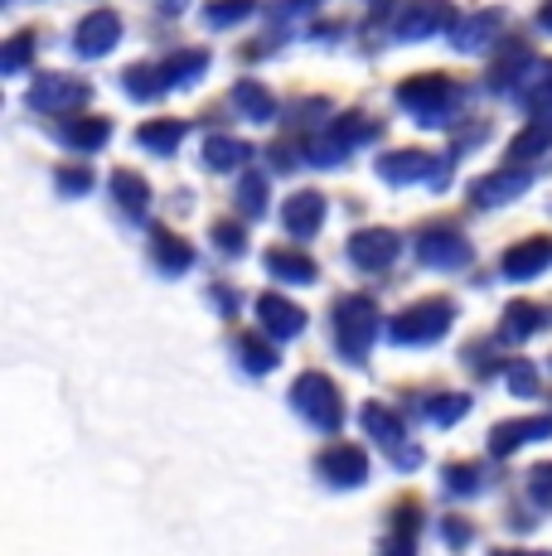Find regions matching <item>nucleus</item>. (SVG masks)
Instances as JSON below:
<instances>
[{"mask_svg": "<svg viewBox=\"0 0 552 556\" xmlns=\"http://www.w3.org/2000/svg\"><path fill=\"white\" fill-rule=\"evenodd\" d=\"M258 319H262V329H267L272 339H296L305 329V309L296 301H286V295H262Z\"/></svg>", "mask_w": 552, "mask_h": 556, "instance_id": "19", "label": "nucleus"}, {"mask_svg": "<svg viewBox=\"0 0 552 556\" xmlns=\"http://www.w3.org/2000/svg\"><path fill=\"white\" fill-rule=\"evenodd\" d=\"M199 155H204L209 169H223V175H233V169H242L252 160V146L248 141H233V136H209Z\"/></svg>", "mask_w": 552, "mask_h": 556, "instance_id": "31", "label": "nucleus"}, {"mask_svg": "<svg viewBox=\"0 0 552 556\" xmlns=\"http://www.w3.org/2000/svg\"><path fill=\"white\" fill-rule=\"evenodd\" d=\"M509 388H514L518 397H528V392L538 388V382H534V368H528V363H514V368H509Z\"/></svg>", "mask_w": 552, "mask_h": 556, "instance_id": "44", "label": "nucleus"}, {"mask_svg": "<svg viewBox=\"0 0 552 556\" xmlns=\"http://www.w3.org/2000/svg\"><path fill=\"white\" fill-rule=\"evenodd\" d=\"M122 88L131 92L136 102H155L161 92L175 88V78H170L165 63H136V68H126V73H122Z\"/></svg>", "mask_w": 552, "mask_h": 556, "instance_id": "23", "label": "nucleus"}, {"mask_svg": "<svg viewBox=\"0 0 552 556\" xmlns=\"http://www.w3.org/2000/svg\"><path fill=\"white\" fill-rule=\"evenodd\" d=\"M548 266H552V238L548 232L514 242V248L499 256V276H504V281H534V276H543Z\"/></svg>", "mask_w": 552, "mask_h": 556, "instance_id": "12", "label": "nucleus"}, {"mask_svg": "<svg viewBox=\"0 0 552 556\" xmlns=\"http://www.w3.org/2000/svg\"><path fill=\"white\" fill-rule=\"evenodd\" d=\"M35 45H39V39L29 35V29H25V35H15V39H5V45H0V68L20 73L29 63V53H35Z\"/></svg>", "mask_w": 552, "mask_h": 556, "instance_id": "38", "label": "nucleus"}, {"mask_svg": "<svg viewBox=\"0 0 552 556\" xmlns=\"http://www.w3.org/2000/svg\"><path fill=\"white\" fill-rule=\"evenodd\" d=\"M267 189H272V179L258 175V169L238 175V208H242V218H262V213H267Z\"/></svg>", "mask_w": 552, "mask_h": 556, "instance_id": "34", "label": "nucleus"}, {"mask_svg": "<svg viewBox=\"0 0 552 556\" xmlns=\"http://www.w3.org/2000/svg\"><path fill=\"white\" fill-rule=\"evenodd\" d=\"M384 334V319H378L374 295H339L335 301V344L349 363H364L374 339Z\"/></svg>", "mask_w": 552, "mask_h": 556, "instance_id": "2", "label": "nucleus"}, {"mask_svg": "<svg viewBox=\"0 0 552 556\" xmlns=\"http://www.w3.org/2000/svg\"><path fill=\"white\" fill-rule=\"evenodd\" d=\"M441 484H446V494H480V465H446V475H441Z\"/></svg>", "mask_w": 552, "mask_h": 556, "instance_id": "37", "label": "nucleus"}, {"mask_svg": "<svg viewBox=\"0 0 552 556\" xmlns=\"http://www.w3.org/2000/svg\"><path fill=\"white\" fill-rule=\"evenodd\" d=\"M518 102L534 112V122H552V59H538V68L518 88Z\"/></svg>", "mask_w": 552, "mask_h": 556, "instance_id": "25", "label": "nucleus"}, {"mask_svg": "<svg viewBox=\"0 0 552 556\" xmlns=\"http://www.w3.org/2000/svg\"><path fill=\"white\" fill-rule=\"evenodd\" d=\"M499 35H504V10H475V15H465L461 25L451 29V45L461 53H480V49H490Z\"/></svg>", "mask_w": 552, "mask_h": 556, "instance_id": "17", "label": "nucleus"}, {"mask_svg": "<svg viewBox=\"0 0 552 556\" xmlns=\"http://www.w3.org/2000/svg\"><path fill=\"white\" fill-rule=\"evenodd\" d=\"M291 406L301 412V421L315 426V431H339V426H344V397H339L335 382L315 368L291 382Z\"/></svg>", "mask_w": 552, "mask_h": 556, "instance_id": "4", "label": "nucleus"}, {"mask_svg": "<svg viewBox=\"0 0 552 556\" xmlns=\"http://www.w3.org/2000/svg\"><path fill=\"white\" fill-rule=\"evenodd\" d=\"M151 256H155V266H161L165 276H179V271L195 266V248H189L179 232H170V228H151Z\"/></svg>", "mask_w": 552, "mask_h": 556, "instance_id": "24", "label": "nucleus"}, {"mask_svg": "<svg viewBox=\"0 0 552 556\" xmlns=\"http://www.w3.org/2000/svg\"><path fill=\"white\" fill-rule=\"evenodd\" d=\"M534 68H538V59L528 53V45H518V39H514V45H509V49L494 59L490 88H494V92H509V98H518V88L528 83V73H534Z\"/></svg>", "mask_w": 552, "mask_h": 556, "instance_id": "18", "label": "nucleus"}, {"mask_svg": "<svg viewBox=\"0 0 552 556\" xmlns=\"http://www.w3.org/2000/svg\"><path fill=\"white\" fill-rule=\"evenodd\" d=\"M116 39H122V15H116V10H92V15H83L78 29H73V49H78L83 59L112 53Z\"/></svg>", "mask_w": 552, "mask_h": 556, "instance_id": "13", "label": "nucleus"}, {"mask_svg": "<svg viewBox=\"0 0 552 556\" xmlns=\"http://www.w3.org/2000/svg\"><path fill=\"white\" fill-rule=\"evenodd\" d=\"M451 325H455V305L441 301V295H431V301H417V305L398 309V315L388 319V339L392 344L422 349V344H437V339L451 334Z\"/></svg>", "mask_w": 552, "mask_h": 556, "instance_id": "3", "label": "nucleus"}, {"mask_svg": "<svg viewBox=\"0 0 552 556\" xmlns=\"http://www.w3.org/2000/svg\"><path fill=\"white\" fill-rule=\"evenodd\" d=\"M528 498H534L538 508H552V465H534L528 469Z\"/></svg>", "mask_w": 552, "mask_h": 556, "instance_id": "39", "label": "nucleus"}, {"mask_svg": "<svg viewBox=\"0 0 552 556\" xmlns=\"http://www.w3.org/2000/svg\"><path fill=\"white\" fill-rule=\"evenodd\" d=\"M461 25L455 20V5L451 0H412L407 10L398 15V25H392V35L398 39H431V35H451V29Z\"/></svg>", "mask_w": 552, "mask_h": 556, "instance_id": "7", "label": "nucleus"}, {"mask_svg": "<svg viewBox=\"0 0 552 556\" xmlns=\"http://www.w3.org/2000/svg\"><path fill=\"white\" fill-rule=\"evenodd\" d=\"M233 354H238L242 372H252V378H262V372H272L276 363H281L276 344H272V339H262V334H238V339H233Z\"/></svg>", "mask_w": 552, "mask_h": 556, "instance_id": "27", "label": "nucleus"}, {"mask_svg": "<svg viewBox=\"0 0 552 556\" xmlns=\"http://www.w3.org/2000/svg\"><path fill=\"white\" fill-rule=\"evenodd\" d=\"M398 102H402V112H407L412 122H422V126H446L455 112H461L465 92L455 88L451 78H441V73H417V78L398 83Z\"/></svg>", "mask_w": 552, "mask_h": 556, "instance_id": "1", "label": "nucleus"}, {"mask_svg": "<svg viewBox=\"0 0 552 556\" xmlns=\"http://www.w3.org/2000/svg\"><path fill=\"white\" fill-rule=\"evenodd\" d=\"M252 10H258V0H209L204 5V20L214 29H228V25H238V20H248Z\"/></svg>", "mask_w": 552, "mask_h": 556, "instance_id": "35", "label": "nucleus"}, {"mask_svg": "<svg viewBox=\"0 0 552 556\" xmlns=\"http://www.w3.org/2000/svg\"><path fill=\"white\" fill-rule=\"evenodd\" d=\"M108 136H112L108 116H78V122H68L59 131V141L73 146V151H102V146H108Z\"/></svg>", "mask_w": 552, "mask_h": 556, "instance_id": "29", "label": "nucleus"}, {"mask_svg": "<svg viewBox=\"0 0 552 556\" xmlns=\"http://www.w3.org/2000/svg\"><path fill=\"white\" fill-rule=\"evenodd\" d=\"M262 266H267L276 281H291V286H311L315 276H321V266H315L305 252H296V248H267Z\"/></svg>", "mask_w": 552, "mask_h": 556, "instance_id": "22", "label": "nucleus"}, {"mask_svg": "<svg viewBox=\"0 0 552 556\" xmlns=\"http://www.w3.org/2000/svg\"><path fill=\"white\" fill-rule=\"evenodd\" d=\"M494 556H552V552H494Z\"/></svg>", "mask_w": 552, "mask_h": 556, "instance_id": "46", "label": "nucleus"}, {"mask_svg": "<svg viewBox=\"0 0 552 556\" xmlns=\"http://www.w3.org/2000/svg\"><path fill=\"white\" fill-rule=\"evenodd\" d=\"M374 169H378V179H388V185H446V165L437 155H427V151H384L374 160Z\"/></svg>", "mask_w": 552, "mask_h": 556, "instance_id": "8", "label": "nucleus"}, {"mask_svg": "<svg viewBox=\"0 0 552 556\" xmlns=\"http://www.w3.org/2000/svg\"><path fill=\"white\" fill-rule=\"evenodd\" d=\"M417 262L431 271H465L471 266V238L451 223H431L417 232Z\"/></svg>", "mask_w": 552, "mask_h": 556, "instance_id": "6", "label": "nucleus"}, {"mask_svg": "<svg viewBox=\"0 0 552 556\" xmlns=\"http://www.w3.org/2000/svg\"><path fill=\"white\" fill-rule=\"evenodd\" d=\"M402 252V238L388 228H359L354 238L344 242V256L359 266V271H388Z\"/></svg>", "mask_w": 552, "mask_h": 556, "instance_id": "10", "label": "nucleus"}, {"mask_svg": "<svg viewBox=\"0 0 552 556\" xmlns=\"http://www.w3.org/2000/svg\"><path fill=\"white\" fill-rule=\"evenodd\" d=\"M528 185H534L528 169H490V175H480L471 185V203L475 208H504L518 194H528Z\"/></svg>", "mask_w": 552, "mask_h": 556, "instance_id": "14", "label": "nucleus"}, {"mask_svg": "<svg viewBox=\"0 0 552 556\" xmlns=\"http://www.w3.org/2000/svg\"><path fill=\"white\" fill-rule=\"evenodd\" d=\"M465 412H471V397H465V392H441V397H427V416H431L437 426L461 421Z\"/></svg>", "mask_w": 552, "mask_h": 556, "instance_id": "36", "label": "nucleus"}, {"mask_svg": "<svg viewBox=\"0 0 552 556\" xmlns=\"http://www.w3.org/2000/svg\"><path fill=\"white\" fill-rule=\"evenodd\" d=\"M538 25H543L548 35H552V0H543V10H538Z\"/></svg>", "mask_w": 552, "mask_h": 556, "instance_id": "45", "label": "nucleus"}, {"mask_svg": "<svg viewBox=\"0 0 552 556\" xmlns=\"http://www.w3.org/2000/svg\"><path fill=\"white\" fill-rule=\"evenodd\" d=\"M368 5H374V10H384V5H392V0H368Z\"/></svg>", "mask_w": 552, "mask_h": 556, "instance_id": "47", "label": "nucleus"}, {"mask_svg": "<svg viewBox=\"0 0 552 556\" xmlns=\"http://www.w3.org/2000/svg\"><path fill=\"white\" fill-rule=\"evenodd\" d=\"M112 199L122 213H131V218H146V203H151V185H146L136 169H116L112 175Z\"/></svg>", "mask_w": 552, "mask_h": 556, "instance_id": "30", "label": "nucleus"}, {"mask_svg": "<svg viewBox=\"0 0 552 556\" xmlns=\"http://www.w3.org/2000/svg\"><path fill=\"white\" fill-rule=\"evenodd\" d=\"M233 102H238V112L248 116V122H272V116H276V98L262 88L258 78L233 83Z\"/></svg>", "mask_w": 552, "mask_h": 556, "instance_id": "32", "label": "nucleus"}, {"mask_svg": "<svg viewBox=\"0 0 552 556\" xmlns=\"http://www.w3.org/2000/svg\"><path fill=\"white\" fill-rule=\"evenodd\" d=\"M88 189H92V175H88V169H73V165L59 169V194H88Z\"/></svg>", "mask_w": 552, "mask_h": 556, "instance_id": "41", "label": "nucleus"}, {"mask_svg": "<svg viewBox=\"0 0 552 556\" xmlns=\"http://www.w3.org/2000/svg\"><path fill=\"white\" fill-rule=\"evenodd\" d=\"M185 136H189V122H179V116H161V122H146L141 131H136V141H141L151 155H175Z\"/></svg>", "mask_w": 552, "mask_h": 556, "instance_id": "26", "label": "nucleus"}, {"mask_svg": "<svg viewBox=\"0 0 552 556\" xmlns=\"http://www.w3.org/2000/svg\"><path fill=\"white\" fill-rule=\"evenodd\" d=\"M321 0H272V20H296V15H311Z\"/></svg>", "mask_w": 552, "mask_h": 556, "instance_id": "43", "label": "nucleus"}, {"mask_svg": "<svg viewBox=\"0 0 552 556\" xmlns=\"http://www.w3.org/2000/svg\"><path fill=\"white\" fill-rule=\"evenodd\" d=\"M378 126L368 122V116H339L330 131H321L315 141H305V155H311V165H335V160H344L349 151L359 146V136H374Z\"/></svg>", "mask_w": 552, "mask_h": 556, "instance_id": "9", "label": "nucleus"}, {"mask_svg": "<svg viewBox=\"0 0 552 556\" xmlns=\"http://www.w3.org/2000/svg\"><path fill=\"white\" fill-rule=\"evenodd\" d=\"M83 102H92V83L78 78V73H39L29 83V106L49 116L63 112H83Z\"/></svg>", "mask_w": 552, "mask_h": 556, "instance_id": "5", "label": "nucleus"}, {"mask_svg": "<svg viewBox=\"0 0 552 556\" xmlns=\"http://www.w3.org/2000/svg\"><path fill=\"white\" fill-rule=\"evenodd\" d=\"M325 223V194L321 189H296L291 199L281 203V228L291 238H315Z\"/></svg>", "mask_w": 552, "mask_h": 556, "instance_id": "15", "label": "nucleus"}, {"mask_svg": "<svg viewBox=\"0 0 552 556\" xmlns=\"http://www.w3.org/2000/svg\"><path fill=\"white\" fill-rule=\"evenodd\" d=\"M548 325H552V309L534 305V301H509L504 319H499V334H504L509 344H518V339H534V334H543Z\"/></svg>", "mask_w": 552, "mask_h": 556, "instance_id": "20", "label": "nucleus"}, {"mask_svg": "<svg viewBox=\"0 0 552 556\" xmlns=\"http://www.w3.org/2000/svg\"><path fill=\"white\" fill-rule=\"evenodd\" d=\"M417 528H422V508L417 504H402L398 513H392L384 556H417Z\"/></svg>", "mask_w": 552, "mask_h": 556, "instance_id": "28", "label": "nucleus"}, {"mask_svg": "<svg viewBox=\"0 0 552 556\" xmlns=\"http://www.w3.org/2000/svg\"><path fill=\"white\" fill-rule=\"evenodd\" d=\"M552 151V122H528L524 131L509 141V160H534V155H548Z\"/></svg>", "mask_w": 552, "mask_h": 556, "instance_id": "33", "label": "nucleus"}, {"mask_svg": "<svg viewBox=\"0 0 552 556\" xmlns=\"http://www.w3.org/2000/svg\"><path fill=\"white\" fill-rule=\"evenodd\" d=\"M315 475L330 489H359L368 479V455L359 451V445H325V451L315 455Z\"/></svg>", "mask_w": 552, "mask_h": 556, "instance_id": "11", "label": "nucleus"}, {"mask_svg": "<svg viewBox=\"0 0 552 556\" xmlns=\"http://www.w3.org/2000/svg\"><path fill=\"white\" fill-rule=\"evenodd\" d=\"M214 248L228 252V256H238L242 248H248V228H242V223H218V228H214Z\"/></svg>", "mask_w": 552, "mask_h": 556, "instance_id": "40", "label": "nucleus"}, {"mask_svg": "<svg viewBox=\"0 0 552 556\" xmlns=\"http://www.w3.org/2000/svg\"><path fill=\"white\" fill-rule=\"evenodd\" d=\"M359 421H364V431L374 435L378 445H388V451H407V426H402V416L388 412L384 402H364L359 406Z\"/></svg>", "mask_w": 552, "mask_h": 556, "instance_id": "21", "label": "nucleus"}, {"mask_svg": "<svg viewBox=\"0 0 552 556\" xmlns=\"http://www.w3.org/2000/svg\"><path fill=\"white\" fill-rule=\"evenodd\" d=\"M441 538H446V547H451V552H461V547H471V538H475V532H471V522H461V518H446V522H441Z\"/></svg>", "mask_w": 552, "mask_h": 556, "instance_id": "42", "label": "nucleus"}, {"mask_svg": "<svg viewBox=\"0 0 552 556\" xmlns=\"http://www.w3.org/2000/svg\"><path fill=\"white\" fill-rule=\"evenodd\" d=\"M543 435H552V416H514V421H499L490 431V451L494 455H514L524 451L528 441H543Z\"/></svg>", "mask_w": 552, "mask_h": 556, "instance_id": "16", "label": "nucleus"}]
</instances>
